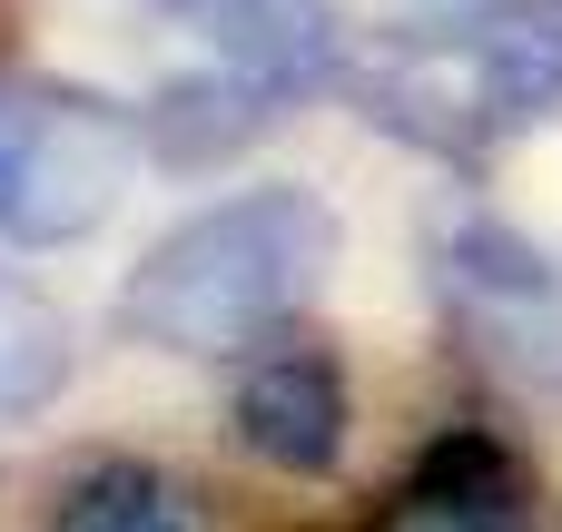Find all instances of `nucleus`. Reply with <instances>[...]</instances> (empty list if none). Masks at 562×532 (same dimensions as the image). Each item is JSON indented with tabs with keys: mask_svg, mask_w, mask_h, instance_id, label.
<instances>
[{
	"mask_svg": "<svg viewBox=\"0 0 562 532\" xmlns=\"http://www.w3.org/2000/svg\"><path fill=\"white\" fill-rule=\"evenodd\" d=\"M336 267V207L316 188H247L168 227L138 276L119 286V316L168 355H237L277 336Z\"/></svg>",
	"mask_w": 562,
	"mask_h": 532,
	"instance_id": "nucleus-1",
	"label": "nucleus"
},
{
	"mask_svg": "<svg viewBox=\"0 0 562 532\" xmlns=\"http://www.w3.org/2000/svg\"><path fill=\"white\" fill-rule=\"evenodd\" d=\"M356 99L415 148L484 158L562 109V0H415L356 69Z\"/></svg>",
	"mask_w": 562,
	"mask_h": 532,
	"instance_id": "nucleus-2",
	"label": "nucleus"
},
{
	"mask_svg": "<svg viewBox=\"0 0 562 532\" xmlns=\"http://www.w3.org/2000/svg\"><path fill=\"white\" fill-rule=\"evenodd\" d=\"M138 168V118L99 89L59 79H0V237L10 247H69L89 237Z\"/></svg>",
	"mask_w": 562,
	"mask_h": 532,
	"instance_id": "nucleus-3",
	"label": "nucleus"
},
{
	"mask_svg": "<svg viewBox=\"0 0 562 532\" xmlns=\"http://www.w3.org/2000/svg\"><path fill=\"white\" fill-rule=\"evenodd\" d=\"M435 286L445 316L474 336V355H494L524 385H562V267L543 247L504 227H454L435 247Z\"/></svg>",
	"mask_w": 562,
	"mask_h": 532,
	"instance_id": "nucleus-4",
	"label": "nucleus"
},
{
	"mask_svg": "<svg viewBox=\"0 0 562 532\" xmlns=\"http://www.w3.org/2000/svg\"><path fill=\"white\" fill-rule=\"evenodd\" d=\"M178 30H198L237 79L296 99V89H326L346 69V20L336 0H158Z\"/></svg>",
	"mask_w": 562,
	"mask_h": 532,
	"instance_id": "nucleus-5",
	"label": "nucleus"
},
{
	"mask_svg": "<svg viewBox=\"0 0 562 532\" xmlns=\"http://www.w3.org/2000/svg\"><path fill=\"white\" fill-rule=\"evenodd\" d=\"M346 375H336V355H316V346H277V355H257L247 365V385H237V444L257 454V464H277V474H336V454H346Z\"/></svg>",
	"mask_w": 562,
	"mask_h": 532,
	"instance_id": "nucleus-6",
	"label": "nucleus"
},
{
	"mask_svg": "<svg viewBox=\"0 0 562 532\" xmlns=\"http://www.w3.org/2000/svg\"><path fill=\"white\" fill-rule=\"evenodd\" d=\"M375 532H533L524 464H514L494 434H445V444L395 484V503L375 513Z\"/></svg>",
	"mask_w": 562,
	"mask_h": 532,
	"instance_id": "nucleus-7",
	"label": "nucleus"
},
{
	"mask_svg": "<svg viewBox=\"0 0 562 532\" xmlns=\"http://www.w3.org/2000/svg\"><path fill=\"white\" fill-rule=\"evenodd\" d=\"M277 118V89H257V79H178V89H158L148 109H138V138L168 158V168H207V158H227V148H247L257 128Z\"/></svg>",
	"mask_w": 562,
	"mask_h": 532,
	"instance_id": "nucleus-8",
	"label": "nucleus"
},
{
	"mask_svg": "<svg viewBox=\"0 0 562 532\" xmlns=\"http://www.w3.org/2000/svg\"><path fill=\"white\" fill-rule=\"evenodd\" d=\"M49 532H207V513H198V494H188L178 474H158V464H99V474H79V484L59 494Z\"/></svg>",
	"mask_w": 562,
	"mask_h": 532,
	"instance_id": "nucleus-9",
	"label": "nucleus"
},
{
	"mask_svg": "<svg viewBox=\"0 0 562 532\" xmlns=\"http://www.w3.org/2000/svg\"><path fill=\"white\" fill-rule=\"evenodd\" d=\"M59 375H69V326H59V306H49L30 276L0 267V425L40 415V405L59 395Z\"/></svg>",
	"mask_w": 562,
	"mask_h": 532,
	"instance_id": "nucleus-10",
	"label": "nucleus"
}]
</instances>
